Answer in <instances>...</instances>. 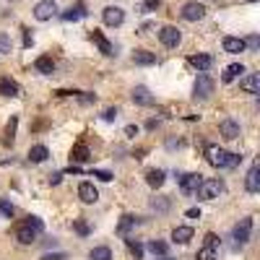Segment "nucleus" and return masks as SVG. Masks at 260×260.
Masks as SVG:
<instances>
[{
    "mask_svg": "<svg viewBox=\"0 0 260 260\" xmlns=\"http://www.w3.org/2000/svg\"><path fill=\"white\" fill-rule=\"evenodd\" d=\"M138 133H141V128H138V125H128V128H125V135H128V138H135Z\"/></svg>",
    "mask_w": 260,
    "mask_h": 260,
    "instance_id": "49",
    "label": "nucleus"
},
{
    "mask_svg": "<svg viewBox=\"0 0 260 260\" xmlns=\"http://www.w3.org/2000/svg\"><path fill=\"white\" fill-rule=\"evenodd\" d=\"M86 16V5L84 3H76V5H71L63 13V21H68V24H71V21H81Z\"/></svg>",
    "mask_w": 260,
    "mask_h": 260,
    "instance_id": "24",
    "label": "nucleus"
},
{
    "mask_svg": "<svg viewBox=\"0 0 260 260\" xmlns=\"http://www.w3.org/2000/svg\"><path fill=\"white\" fill-rule=\"evenodd\" d=\"M78 198H81V203H86V206H94L99 200V190L94 187V182H81L78 185Z\"/></svg>",
    "mask_w": 260,
    "mask_h": 260,
    "instance_id": "11",
    "label": "nucleus"
},
{
    "mask_svg": "<svg viewBox=\"0 0 260 260\" xmlns=\"http://www.w3.org/2000/svg\"><path fill=\"white\" fill-rule=\"evenodd\" d=\"M159 42L164 44L167 50H174V47H179V42H182V34H179V29L177 26H162L159 29Z\"/></svg>",
    "mask_w": 260,
    "mask_h": 260,
    "instance_id": "5",
    "label": "nucleus"
},
{
    "mask_svg": "<svg viewBox=\"0 0 260 260\" xmlns=\"http://www.w3.org/2000/svg\"><path fill=\"white\" fill-rule=\"evenodd\" d=\"M193 227H174L172 229V242H177V245H187L190 240H193Z\"/></svg>",
    "mask_w": 260,
    "mask_h": 260,
    "instance_id": "23",
    "label": "nucleus"
},
{
    "mask_svg": "<svg viewBox=\"0 0 260 260\" xmlns=\"http://www.w3.org/2000/svg\"><path fill=\"white\" fill-rule=\"evenodd\" d=\"M159 260H172V258H167V255H164V258H159Z\"/></svg>",
    "mask_w": 260,
    "mask_h": 260,
    "instance_id": "53",
    "label": "nucleus"
},
{
    "mask_svg": "<svg viewBox=\"0 0 260 260\" xmlns=\"http://www.w3.org/2000/svg\"><path fill=\"white\" fill-rule=\"evenodd\" d=\"M200 182H203V174H198V172H187V174L179 177V190H182L185 195H195V190H198Z\"/></svg>",
    "mask_w": 260,
    "mask_h": 260,
    "instance_id": "10",
    "label": "nucleus"
},
{
    "mask_svg": "<svg viewBox=\"0 0 260 260\" xmlns=\"http://www.w3.org/2000/svg\"><path fill=\"white\" fill-rule=\"evenodd\" d=\"M58 5H55V0H42V3L34 5V18L37 21H52L55 16H58Z\"/></svg>",
    "mask_w": 260,
    "mask_h": 260,
    "instance_id": "9",
    "label": "nucleus"
},
{
    "mask_svg": "<svg viewBox=\"0 0 260 260\" xmlns=\"http://www.w3.org/2000/svg\"><path fill=\"white\" fill-rule=\"evenodd\" d=\"M0 94L3 96H21V86L13 81V78H0Z\"/></svg>",
    "mask_w": 260,
    "mask_h": 260,
    "instance_id": "21",
    "label": "nucleus"
},
{
    "mask_svg": "<svg viewBox=\"0 0 260 260\" xmlns=\"http://www.w3.org/2000/svg\"><path fill=\"white\" fill-rule=\"evenodd\" d=\"M156 125H159L156 120H149V122H146V128H149V130H156Z\"/></svg>",
    "mask_w": 260,
    "mask_h": 260,
    "instance_id": "51",
    "label": "nucleus"
},
{
    "mask_svg": "<svg viewBox=\"0 0 260 260\" xmlns=\"http://www.w3.org/2000/svg\"><path fill=\"white\" fill-rule=\"evenodd\" d=\"M221 47H224V52H229V55H240V52H245V39L242 37H224Z\"/></svg>",
    "mask_w": 260,
    "mask_h": 260,
    "instance_id": "18",
    "label": "nucleus"
},
{
    "mask_svg": "<svg viewBox=\"0 0 260 260\" xmlns=\"http://www.w3.org/2000/svg\"><path fill=\"white\" fill-rule=\"evenodd\" d=\"M128 242V250H130V255L135 258V260H143V245L138 242V240H125Z\"/></svg>",
    "mask_w": 260,
    "mask_h": 260,
    "instance_id": "34",
    "label": "nucleus"
},
{
    "mask_svg": "<svg viewBox=\"0 0 260 260\" xmlns=\"http://www.w3.org/2000/svg\"><path fill=\"white\" fill-rule=\"evenodd\" d=\"M245 50H250V52L260 50V37H258V34H250V37L245 39Z\"/></svg>",
    "mask_w": 260,
    "mask_h": 260,
    "instance_id": "36",
    "label": "nucleus"
},
{
    "mask_svg": "<svg viewBox=\"0 0 260 260\" xmlns=\"http://www.w3.org/2000/svg\"><path fill=\"white\" fill-rule=\"evenodd\" d=\"M10 47H13L10 37H8V34H0V52H10Z\"/></svg>",
    "mask_w": 260,
    "mask_h": 260,
    "instance_id": "42",
    "label": "nucleus"
},
{
    "mask_svg": "<svg viewBox=\"0 0 260 260\" xmlns=\"http://www.w3.org/2000/svg\"><path fill=\"white\" fill-rule=\"evenodd\" d=\"M195 260H216V250H213V247H200Z\"/></svg>",
    "mask_w": 260,
    "mask_h": 260,
    "instance_id": "39",
    "label": "nucleus"
},
{
    "mask_svg": "<svg viewBox=\"0 0 260 260\" xmlns=\"http://www.w3.org/2000/svg\"><path fill=\"white\" fill-rule=\"evenodd\" d=\"M101 120H104V122H115L117 120V107H107L104 112H101Z\"/></svg>",
    "mask_w": 260,
    "mask_h": 260,
    "instance_id": "41",
    "label": "nucleus"
},
{
    "mask_svg": "<svg viewBox=\"0 0 260 260\" xmlns=\"http://www.w3.org/2000/svg\"><path fill=\"white\" fill-rule=\"evenodd\" d=\"M29 162H34V164H42V162H47V156H50V149L47 146H42V143H37V146H31L29 149Z\"/></svg>",
    "mask_w": 260,
    "mask_h": 260,
    "instance_id": "22",
    "label": "nucleus"
},
{
    "mask_svg": "<svg viewBox=\"0 0 260 260\" xmlns=\"http://www.w3.org/2000/svg\"><path fill=\"white\" fill-rule=\"evenodd\" d=\"M88 260H112V250L107 245H99V247H94V250L88 253Z\"/></svg>",
    "mask_w": 260,
    "mask_h": 260,
    "instance_id": "31",
    "label": "nucleus"
},
{
    "mask_svg": "<svg viewBox=\"0 0 260 260\" xmlns=\"http://www.w3.org/2000/svg\"><path fill=\"white\" fill-rule=\"evenodd\" d=\"M203 247H213V250H216V247H219V237L213 232H208L206 234V245H203Z\"/></svg>",
    "mask_w": 260,
    "mask_h": 260,
    "instance_id": "45",
    "label": "nucleus"
},
{
    "mask_svg": "<svg viewBox=\"0 0 260 260\" xmlns=\"http://www.w3.org/2000/svg\"><path fill=\"white\" fill-rule=\"evenodd\" d=\"M146 182H149V187L159 190L167 182V172L164 169H149V172H146Z\"/></svg>",
    "mask_w": 260,
    "mask_h": 260,
    "instance_id": "20",
    "label": "nucleus"
},
{
    "mask_svg": "<svg viewBox=\"0 0 260 260\" xmlns=\"http://www.w3.org/2000/svg\"><path fill=\"white\" fill-rule=\"evenodd\" d=\"M242 73H245V65H242V63H232V65L224 68L221 81H224V84H232V81H237V78H240Z\"/></svg>",
    "mask_w": 260,
    "mask_h": 260,
    "instance_id": "19",
    "label": "nucleus"
},
{
    "mask_svg": "<svg viewBox=\"0 0 260 260\" xmlns=\"http://www.w3.org/2000/svg\"><path fill=\"white\" fill-rule=\"evenodd\" d=\"M16 128H18V115H10L8 125H5V138H3L5 146H13V141H16Z\"/></svg>",
    "mask_w": 260,
    "mask_h": 260,
    "instance_id": "28",
    "label": "nucleus"
},
{
    "mask_svg": "<svg viewBox=\"0 0 260 260\" xmlns=\"http://www.w3.org/2000/svg\"><path fill=\"white\" fill-rule=\"evenodd\" d=\"M159 0H143V3H138L135 5V10H138V13H151V10H159Z\"/></svg>",
    "mask_w": 260,
    "mask_h": 260,
    "instance_id": "32",
    "label": "nucleus"
},
{
    "mask_svg": "<svg viewBox=\"0 0 260 260\" xmlns=\"http://www.w3.org/2000/svg\"><path fill=\"white\" fill-rule=\"evenodd\" d=\"M37 232H31L29 227H26V224H21V227L16 229V240L21 242V245H34V242H37Z\"/></svg>",
    "mask_w": 260,
    "mask_h": 260,
    "instance_id": "25",
    "label": "nucleus"
},
{
    "mask_svg": "<svg viewBox=\"0 0 260 260\" xmlns=\"http://www.w3.org/2000/svg\"><path fill=\"white\" fill-rule=\"evenodd\" d=\"M219 135L224 141H237L242 135V128H240V122L237 120H232V117H224L221 122H219Z\"/></svg>",
    "mask_w": 260,
    "mask_h": 260,
    "instance_id": "8",
    "label": "nucleus"
},
{
    "mask_svg": "<svg viewBox=\"0 0 260 260\" xmlns=\"http://www.w3.org/2000/svg\"><path fill=\"white\" fill-rule=\"evenodd\" d=\"M240 88L245 94H260V76L258 73H247L240 78Z\"/></svg>",
    "mask_w": 260,
    "mask_h": 260,
    "instance_id": "14",
    "label": "nucleus"
},
{
    "mask_svg": "<svg viewBox=\"0 0 260 260\" xmlns=\"http://www.w3.org/2000/svg\"><path fill=\"white\" fill-rule=\"evenodd\" d=\"M169 206H172V203H169V198H164V195H159V198H154V200H151V208H154V211H159V213H167Z\"/></svg>",
    "mask_w": 260,
    "mask_h": 260,
    "instance_id": "33",
    "label": "nucleus"
},
{
    "mask_svg": "<svg viewBox=\"0 0 260 260\" xmlns=\"http://www.w3.org/2000/svg\"><path fill=\"white\" fill-rule=\"evenodd\" d=\"M91 42L99 47V52H101V55H107V58H112V55H115V47H112V42H109V39L104 37V34L99 31V29H91Z\"/></svg>",
    "mask_w": 260,
    "mask_h": 260,
    "instance_id": "12",
    "label": "nucleus"
},
{
    "mask_svg": "<svg viewBox=\"0 0 260 260\" xmlns=\"http://www.w3.org/2000/svg\"><path fill=\"white\" fill-rule=\"evenodd\" d=\"M250 234H253V216H245L234 224V229H232V237H234V242L237 247H242L250 242Z\"/></svg>",
    "mask_w": 260,
    "mask_h": 260,
    "instance_id": "3",
    "label": "nucleus"
},
{
    "mask_svg": "<svg viewBox=\"0 0 260 260\" xmlns=\"http://www.w3.org/2000/svg\"><path fill=\"white\" fill-rule=\"evenodd\" d=\"M179 16L193 24V21H200L203 16H206V5L198 3V0H190V3H185L182 8H179Z\"/></svg>",
    "mask_w": 260,
    "mask_h": 260,
    "instance_id": "7",
    "label": "nucleus"
},
{
    "mask_svg": "<svg viewBox=\"0 0 260 260\" xmlns=\"http://www.w3.org/2000/svg\"><path fill=\"white\" fill-rule=\"evenodd\" d=\"M73 96H78V101H81L84 107H88V104H94V101H96V96L91 91H76Z\"/></svg>",
    "mask_w": 260,
    "mask_h": 260,
    "instance_id": "37",
    "label": "nucleus"
},
{
    "mask_svg": "<svg viewBox=\"0 0 260 260\" xmlns=\"http://www.w3.org/2000/svg\"><path fill=\"white\" fill-rule=\"evenodd\" d=\"M187 63H190V65H193V68H195V71H200V73H206V71H208V68L213 65V58H211V55H203V52H198V55H190V58H187Z\"/></svg>",
    "mask_w": 260,
    "mask_h": 260,
    "instance_id": "16",
    "label": "nucleus"
},
{
    "mask_svg": "<svg viewBox=\"0 0 260 260\" xmlns=\"http://www.w3.org/2000/svg\"><path fill=\"white\" fill-rule=\"evenodd\" d=\"M242 164V156L240 154H229V162H227V169H234V167H240Z\"/></svg>",
    "mask_w": 260,
    "mask_h": 260,
    "instance_id": "46",
    "label": "nucleus"
},
{
    "mask_svg": "<svg viewBox=\"0 0 260 260\" xmlns=\"http://www.w3.org/2000/svg\"><path fill=\"white\" fill-rule=\"evenodd\" d=\"M133 63L135 65H156V55L149 50H135L133 52Z\"/></svg>",
    "mask_w": 260,
    "mask_h": 260,
    "instance_id": "27",
    "label": "nucleus"
},
{
    "mask_svg": "<svg viewBox=\"0 0 260 260\" xmlns=\"http://www.w3.org/2000/svg\"><path fill=\"white\" fill-rule=\"evenodd\" d=\"M206 159H208L211 167H216V169H227L229 151H227V149H221V146H208V149H206Z\"/></svg>",
    "mask_w": 260,
    "mask_h": 260,
    "instance_id": "6",
    "label": "nucleus"
},
{
    "mask_svg": "<svg viewBox=\"0 0 260 260\" xmlns=\"http://www.w3.org/2000/svg\"><path fill=\"white\" fill-rule=\"evenodd\" d=\"M39 260H68V253H44Z\"/></svg>",
    "mask_w": 260,
    "mask_h": 260,
    "instance_id": "44",
    "label": "nucleus"
},
{
    "mask_svg": "<svg viewBox=\"0 0 260 260\" xmlns=\"http://www.w3.org/2000/svg\"><path fill=\"white\" fill-rule=\"evenodd\" d=\"M0 213H3V216H8V219H10V216H13V213H16V208L10 206L8 200H0Z\"/></svg>",
    "mask_w": 260,
    "mask_h": 260,
    "instance_id": "43",
    "label": "nucleus"
},
{
    "mask_svg": "<svg viewBox=\"0 0 260 260\" xmlns=\"http://www.w3.org/2000/svg\"><path fill=\"white\" fill-rule=\"evenodd\" d=\"M185 216H187V219H200L203 213H200V208H187V211H185Z\"/></svg>",
    "mask_w": 260,
    "mask_h": 260,
    "instance_id": "50",
    "label": "nucleus"
},
{
    "mask_svg": "<svg viewBox=\"0 0 260 260\" xmlns=\"http://www.w3.org/2000/svg\"><path fill=\"white\" fill-rule=\"evenodd\" d=\"M133 227H135V216H133V213H125V216L120 219V224H117V234L120 237H128V232Z\"/></svg>",
    "mask_w": 260,
    "mask_h": 260,
    "instance_id": "30",
    "label": "nucleus"
},
{
    "mask_svg": "<svg viewBox=\"0 0 260 260\" xmlns=\"http://www.w3.org/2000/svg\"><path fill=\"white\" fill-rule=\"evenodd\" d=\"M133 101H135L138 107H151V104H154V96H151V91H149L146 86H135V88H133Z\"/></svg>",
    "mask_w": 260,
    "mask_h": 260,
    "instance_id": "17",
    "label": "nucleus"
},
{
    "mask_svg": "<svg viewBox=\"0 0 260 260\" xmlns=\"http://www.w3.org/2000/svg\"><path fill=\"white\" fill-rule=\"evenodd\" d=\"M146 250H149L154 258H156V255H159V258H164V255L169 253V245H167V242H162V240H151L149 245H146Z\"/></svg>",
    "mask_w": 260,
    "mask_h": 260,
    "instance_id": "29",
    "label": "nucleus"
},
{
    "mask_svg": "<svg viewBox=\"0 0 260 260\" xmlns=\"http://www.w3.org/2000/svg\"><path fill=\"white\" fill-rule=\"evenodd\" d=\"M91 159V151H88V146L84 141H78L73 149H71V164H84Z\"/></svg>",
    "mask_w": 260,
    "mask_h": 260,
    "instance_id": "15",
    "label": "nucleus"
},
{
    "mask_svg": "<svg viewBox=\"0 0 260 260\" xmlns=\"http://www.w3.org/2000/svg\"><path fill=\"white\" fill-rule=\"evenodd\" d=\"M91 177H96L99 182H112V179H115V174H112V172H107V169H94V172H91Z\"/></svg>",
    "mask_w": 260,
    "mask_h": 260,
    "instance_id": "40",
    "label": "nucleus"
},
{
    "mask_svg": "<svg viewBox=\"0 0 260 260\" xmlns=\"http://www.w3.org/2000/svg\"><path fill=\"white\" fill-rule=\"evenodd\" d=\"M21 31H24V47H31V44H34V37H31V31L24 26V29H21Z\"/></svg>",
    "mask_w": 260,
    "mask_h": 260,
    "instance_id": "48",
    "label": "nucleus"
},
{
    "mask_svg": "<svg viewBox=\"0 0 260 260\" xmlns=\"http://www.w3.org/2000/svg\"><path fill=\"white\" fill-rule=\"evenodd\" d=\"M224 190H227V185H224L221 179H216V177H203V182L198 185L195 195H198V200H216L219 195H224Z\"/></svg>",
    "mask_w": 260,
    "mask_h": 260,
    "instance_id": "1",
    "label": "nucleus"
},
{
    "mask_svg": "<svg viewBox=\"0 0 260 260\" xmlns=\"http://www.w3.org/2000/svg\"><path fill=\"white\" fill-rule=\"evenodd\" d=\"M73 229H76V234H81V237H88V232H91V227H88L84 219H76L73 221Z\"/></svg>",
    "mask_w": 260,
    "mask_h": 260,
    "instance_id": "38",
    "label": "nucleus"
},
{
    "mask_svg": "<svg viewBox=\"0 0 260 260\" xmlns=\"http://www.w3.org/2000/svg\"><path fill=\"white\" fill-rule=\"evenodd\" d=\"M101 21H104V26L117 29V26L125 24V10H122L120 5H107L104 10H101Z\"/></svg>",
    "mask_w": 260,
    "mask_h": 260,
    "instance_id": "4",
    "label": "nucleus"
},
{
    "mask_svg": "<svg viewBox=\"0 0 260 260\" xmlns=\"http://www.w3.org/2000/svg\"><path fill=\"white\" fill-rule=\"evenodd\" d=\"M60 179H63V172H52V174H47V182H50V185H60Z\"/></svg>",
    "mask_w": 260,
    "mask_h": 260,
    "instance_id": "47",
    "label": "nucleus"
},
{
    "mask_svg": "<svg viewBox=\"0 0 260 260\" xmlns=\"http://www.w3.org/2000/svg\"><path fill=\"white\" fill-rule=\"evenodd\" d=\"M34 68H37L42 76H52V73H55V60L50 58V55H42V58H37Z\"/></svg>",
    "mask_w": 260,
    "mask_h": 260,
    "instance_id": "26",
    "label": "nucleus"
},
{
    "mask_svg": "<svg viewBox=\"0 0 260 260\" xmlns=\"http://www.w3.org/2000/svg\"><path fill=\"white\" fill-rule=\"evenodd\" d=\"M245 190L247 193H258L260 190V164L258 162H253L250 172H247V177H245Z\"/></svg>",
    "mask_w": 260,
    "mask_h": 260,
    "instance_id": "13",
    "label": "nucleus"
},
{
    "mask_svg": "<svg viewBox=\"0 0 260 260\" xmlns=\"http://www.w3.org/2000/svg\"><path fill=\"white\" fill-rule=\"evenodd\" d=\"M213 88H216V81H213V76H208V73H200V76L195 78L193 96H195V99H200V101H206V99H211Z\"/></svg>",
    "mask_w": 260,
    "mask_h": 260,
    "instance_id": "2",
    "label": "nucleus"
},
{
    "mask_svg": "<svg viewBox=\"0 0 260 260\" xmlns=\"http://www.w3.org/2000/svg\"><path fill=\"white\" fill-rule=\"evenodd\" d=\"M245 3H258V0H245Z\"/></svg>",
    "mask_w": 260,
    "mask_h": 260,
    "instance_id": "52",
    "label": "nucleus"
},
{
    "mask_svg": "<svg viewBox=\"0 0 260 260\" xmlns=\"http://www.w3.org/2000/svg\"><path fill=\"white\" fill-rule=\"evenodd\" d=\"M24 224H26V227H29L31 232H37V234H42V232H44V221H42L39 216H26V221H24Z\"/></svg>",
    "mask_w": 260,
    "mask_h": 260,
    "instance_id": "35",
    "label": "nucleus"
}]
</instances>
